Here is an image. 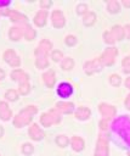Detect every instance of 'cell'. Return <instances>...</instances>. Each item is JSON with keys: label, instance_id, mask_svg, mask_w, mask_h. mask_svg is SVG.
Here are the masks:
<instances>
[{"label": "cell", "instance_id": "2", "mask_svg": "<svg viewBox=\"0 0 130 156\" xmlns=\"http://www.w3.org/2000/svg\"><path fill=\"white\" fill-rule=\"evenodd\" d=\"M36 112H38V108L35 106H27L13 118V126L19 128V127H24L29 124L32 122L33 115H35Z\"/></svg>", "mask_w": 130, "mask_h": 156}, {"label": "cell", "instance_id": "34", "mask_svg": "<svg viewBox=\"0 0 130 156\" xmlns=\"http://www.w3.org/2000/svg\"><path fill=\"white\" fill-rule=\"evenodd\" d=\"M123 69L125 73H130V57H125L123 60Z\"/></svg>", "mask_w": 130, "mask_h": 156}, {"label": "cell", "instance_id": "22", "mask_svg": "<svg viewBox=\"0 0 130 156\" xmlns=\"http://www.w3.org/2000/svg\"><path fill=\"white\" fill-rule=\"evenodd\" d=\"M111 33L113 34L115 41L117 40H121L124 37H125V33H124V28L120 27V26H113L112 29H111Z\"/></svg>", "mask_w": 130, "mask_h": 156}, {"label": "cell", "instance_id": "12", "mask_svg": "<svg viewBox=\"0 0 130 156\" xmlns=\"http://www.w3.org/2000/svg\"><path fill=\"white\" fill-rule=\"evenodd\" d=\"M73 93V88L69 83L67 82H63L61 83L58 87H57V94L61 96V98H68L70 96V94Z\"/></svg>", "mask_w": 130, "mask_h": 156}, {"label": "cell", "instance_id": "46", "mask_svg": "<svg viewBox=\"0 0 130 156\" xmlns=\"http://www.w3.org/2000/svg\"><path fill=\"white\" fill-rule=\"evenodd\" d=\"M2 134H4V129H2V128H1V127H0V136H1V135H2Z\"/></svg>", "mask_w": 130, "mask_h": 156}, {"label": "cell", "instance_id": "29", "mask_svg": "<svg viewBox=\"0 0 130 156\" xmlns=\"http://www.w3.org/2000/svg\"><path fill=\"white\" fill-rule=\"evenodd\" d=\"M68 143H69V140H68V138H67L66 135H58V136L56 138V144H57L58 146L64 147V146L68 145Z\"/></svg>", "mask_w": 130, "mask_h": 156}, {"label": "cell", "instance_id": "36", "mask_svg": "<svg viewBox=\"0 0 130 156\" xmlns=\"http://www.w3.org/2000/svg\"><path fill=\"white\" fill-rule=\"evenodd\" d=\"M75 43H77V39H75L74 35H67V37H66V44H67L68 46L75 45Z\"/></svg>", "mask_w": 130, "mask_h": 156}, {"label": "cell", "instance_id": "47", "mask_svg": "<svg viewBox=\"0 0 130 156\" xmlns=\"http://www.w3.org/2000/svg\"><path fill=\"white\" fill-rule=\"evenodd\" d=\"M129 156H130V152H129Z\"/></svg>", "mask_w": 130, "mask_h": 156}, {"label": "cell", "instance_id": "24", "mask_svg": "<svg viewBox=\"0 0 130 156\" xmlns=\"http://www.w3.org/2000/svg\"><path fill=\"white\" fill-rule=\"evenodd\" d=\"M95 21H96V15L95 12H91V11H87L83 17V22L85 26H92Z\"/></svg>", "mask_w": 130, "mask_h": 156}, {"label": "cell", "instance_id": "8", "mask_svg": "<svg viewBox=\"0 0 130 156\" xmlns=\"http://www.w3.org/2000/svg\"><path fill=\"white\" fill-rule=\"evenodd\" d=\"M84 68H85V72H86L87 74H92V73H95V72H98V71L102 68V63H101L100 58H95V60H92V61H87V62L85 63Z\"/></svg>", "mask_w": 130, "mask_h": 156}, {"label": "cell", "instance_id": "27", "mask_svg": "<svg viewBox=\"0 0 130 156\" xmlns=\"http://www.w3.org/2000/svg\"><path fill=\"white\" fill-rule=\"evenodd\" d=\"M35 66L38 68H46L49 66V61L47 57H36L35 60Z\"/></svg>", "mask_w": 130, "mask_h": 156}, {"label": "cell", "instance_id": "37", "mask_svg": "<svg viewBox=\"0 0 130 156\" xmlns=\"http://www.w3.org/2000/svg\"><path fill=\"white\" fill-rule=\"evenodd\" d=\"M77 12L79 13V15H81V13H86L87 12V5H85V4H80V5H78V7H77Z\"/></svg>", "mask_w": 130, "mask_h": 156}, {"label": "cell", "instance_id": "28", "mask_svg": "<svg viewBox=\"0 0 130 156\" xmlns=\"http://www.w3.org/2000/svg\"><path fill=\"white\" fill-rule=\"evenodd\" d=\"M5 98L10 101H16L18 99V93L13 89H9L6 93H5Z\"/></svg>", "mask_w": 130, "mask_h": 156}, {"label": "cell", "instance_id": "19", "mask_svg": "<svg viewBox=\"0 0 130 156\" xmlns=\"http://www.w3.org/2000/svg\"><path fill=\"white\" fill-rule=\"evenodd\" d=\"M43 80H44V83L46 84V87H49V88H52L53 85H55V80H56V78H55V72L53 71H47V72H45L44 74H43Z\"/></svg>", "mask_w": 130, "mask_h": 156}, {"label": "cell", "instance_id": "15", "mask_svg": "<svg viewBox=\"0 0 130 156\" xmlns=\"http://www.w3.org/2000/svg\"><path fill=\"white\" fill-rule=\"evenodd\" d=\"M74 108V105L72 102H64V101H60L56 104V110L60 113H70Z\"/></svg>", "mask_w": 130, "mask_h": 156}, {"label": "cell", "instance_id": "35", "mask_svg": "<svg viewBox=\"0 0 130 156\" xmlns=\"http://www.w3.org/2000/svg\"><path fill=\"white\" fill-rule=\"evenodd\" d=\"M22 152H23L24 155H30V154L33 152V146H32L30 144H24V145L22 146Z\"/></svg>", "mask_w": 130, "mask_h": 156}, {"label": "cell", "instance_id": "17", "mask_svg": "<svg viewBox=\"0 0 130 156\" xmlns=\"http://www.w3.org/2000/svg\"><path fill=\"white\" fill-rule=\"evenodd\" d=\"M46 18H47V11L46 10H40L34 17V23L38 27H43L46 23Z\"/></svg>", "mask_w": 130, "mask_h": 156}, {"label": "cell", "instance_id": "25", "mask_svg": "<svg viewBox=\"0 0 130 156\" xmlns=\"http://www.w3.org/2000/svg\"><path fill=\"white\" fill-rule=\"evenodd\" d=\"M107 9H108V11H109L111 13H117V12L120 10V5H119L118 1L111 0V1L107 2Z\"/></svg>", "mask_w": 130, "mask_h": 156}, {"label": "cell", "instance_id": "23", "mask_svg": "<svg viewBox=\"0 0 130 156\" xmlns=\"http://www.w3.org/2000/svg\"><path fill=\"white\" fill-rule=\"evenodd\" d=\"M22 29H23V37L27 39V40H33L34 37H35V30L29 26V24H23L22 26Z\"/></svg>", "mask_w": 130, "mask_h": 156}, {"label": "cell", "instance_id": "14", "mask_svg": "<svg viewBox=\"0 0 130 156\" xmlns=\"http://www.w3.org/2000/svg\"><path fill=\"white\" fill-rule=\"evenodd\" d=\"M11 78H12V80L18 82L19 84H21V83H24V82H28V76H27V73L23 72V71L19 69V68L11 72Z\"/></svg>", "mask_w": 130, "mask_h": 156}, {"label": "cell", "instance_id": "42", "mask_svg": "<svg viewBox=\"0 0 130 156\" xmlns=\"http://www.w3.org/2000/svg\"><path fill=\"white\" fill-rule=\"evenodd\" d=\"M10 4V1H0V7H4V6H7Z\"/></svg>", "mask_w": 130, "mask_h": 156}, {"label": "cell", "instance_id": "43", "mask_svg": "<svg viewBox=\"0 0 130 156\" xmlns=\"http://www.w3.org/2000/svg\"><path fill=\"white\" fill-rule=\"evenodd\" d=\"M125 85H126V88H129V89H130V77H128V78H126V80H125Z\"/></svg>", "mask_w": 130, "mask_h": 156}, {"label": "cell", "instance_id": "32", "mask_svg": "<svg viewBox=\"0 0 130 156\" xmlns=\"http://www.w3.org/2000/svg\"><path fill=\"white\" fill-rule=\"evenodd\" d=\"M109 82H111V84H112L113 87H119L121 79H120V77H119L118 74H112V76L109 77Z\"/></svg>", "mask_w": 130, "mask_h": 156}, {"label": "cell", "instance_id": "9", "mask_svg": "<svg viewBox=\"0 0 130 156\" xmlns=\"http://www.w3.org/2000/svg\"><path fill=\"white\" fill-rule=\"evenodd\" d=\"M51 22L55 28H62L64 26V16L60 10H55L51 13Z\"/></svg>", "mask_w": 130, "mask_h": 156}, {"label": "cell", "instance_id": "21", "mask_svg": "<svg viewBox=\"0 0 130 156\" xmlns=\"http://www.w3.org/2000/svg\"><path fill=\"white\" fill-rule=\"evenodd\" d=\"M70 145L74 151H81L84 149V140L79 136H73L70 139Z\"/></svg>", "mask_w": 130, "mask_h": 156}, {"label": "cell", "instance_id": "33", "mask_svg": "<svg viewBox=\"0 0 130 156\" xmlns=\"http://www.w3.org/2000/svg\"><path fill=\"white\" fill-rule=\"evenodd\" d=\"M51 58L53 60V61H60L61 58H62V51H60V50H52V52H51Z\"/></svg>", "mask_w": 130, "mask_h": 156}, {"label": "cell", "instance_id": "44", "mask_svg": "<svg viewBox=\"0 0 130 156\" xmlns=\"http://www.w3.org/2000/svg\"><path fill=\"white\" fill-rule=\"evenodd\" d=\"M4 77H5V72H4V71H2L1 68H0V80H1V79H2Z\"/></svg>", "mask_w": 130, "mask_h": 156}, {"label": "cell", "instance_id": "7", "mask_svg": "<svg viewBox=\"0 0 130 156\" xmlns=\"http://www.w3.org/2000/svg\"><path fill=\"white\" fill-rule=\"evenodd\" d=\"M4 60H5L10 66H12V67H18L19 63H21L19 57H18V56L16 55V52H15L13 50H11V49H9V50H6V51L4 52Z\"/></svg>", "mask_w": 130, "mask_h": 156}, {"label": "cell", "instance_id": "31", "mask_svg": "<svg viewBox=\"0 0 130 156\" xmlns=\"http://www.w3.org/2000/svg\"><path fill=\"white\" fill-rule=\"evenodd\" d=\"M103 38H104V41H106L107 44H113V43H115V39H114L113 34L111 33V30H107V32H104V34H103Z\"/></svg>", "mask_w": 130, "mask_h": 156}, {"label": "cell", "instance_id": "16", "mask_svg": "<svg viewBox=\"0 0 130 156\" xmlns=\"http://www.w3.org/2000/svg\"><path fill=\"white\" fill-rule=\"evenodd\" d=\"M12 116V112L9 107V105L4 101H0V118L2 121H9Z\"/></svg>", "mask_w": 130, "mask_h": 156}, {"label": "cell", "instance_id": "4", "mask_svg": "<svg viewBox=\"0 0 130 156\" xmlns=\"http://www.w3.org/2000/svg\"><path fill=\"white\" fill-rule=\"evenodd\" d=\"M117 54H118V50L115 48H107L103 54L101 55L100 57V61L102 63V66H111L113 65L115 57H117Z\"/></svg>", "mask_w": 130, "mask_h": 156}, {"label": "cell", "instance_id": "5", "mask_svg": "<svg viewBox=\"0 0 130 156\" xmlns=\"http://www.w3.org/2000/svg\"><path fill=\"white\" fill-rule=\"evenodd\" d=\"M51 49H52V44L49 40L44 39L43 41H40L39 46L35 49V56L36 57H46Z\"/></svg>", "mask_w": 130, "mask_h": 156}, {"label": "cell", "instance_id": "30", "mask_svg": "<svg viewBox=\"0 0 130 156\" xmlns=\"http://www.w3.org/2000/svg\"><path fill=\"white\" fill-rule=\"evenodd\" d=\"M19 93L22 94V95H27L29 91H30V85H29V83L28 82H24V83H21L19 84Z\"/></svg>", "mask_w": 130, "mask_h": 156}, {"label": "cell", "instance_id": "3", "mask_svg": "<svg viewBox=\"0 0 130 156\" xmlns=\"http://www.w3.org/2000/svg\"><path fill=\"white\" fill-rule=\"evenodd\" d=\"M61 119V115L56 108H51L49 112L43 113L40 117V122L44 127H50L55 123H58Z\"/></svg>", "mask_w": 130, "mask_h": 156}, {"label": "cell", "instance_id": "6", "mask_svg": "<svg viewBox=\"0 0 130 156\" xmlns=\"http://www.w3.org/2000/svg\"><path fill=\"white\" fill-rule=\"evenodd\" d=\"M95 156H108V143L104 136H100L96 145Z\"/></svg>", "mask_w": 130, "mask_h": 156}, {"label": "cell", "instance_id": "20", "mask_svg": "<svg viewBox=\"0 0 130 156\" xmlns=\"http://www.w3.org/2000/svg\"><path fill=\"white\" fill-rule=\"evenodd\" d=\"M90 115H91V111H90L87 107H84V106L79 107V108L75 111V117H77L78 119H81V121L87 119V118L90 117Z\"/></svg>", "mask_w": 130, "mask_h": 156}, {"label": "cell", "instance_id": "40", "mask_svg": "<svg viewBox=\"0 0 130 156\" xmlns=\"http://www.w3.org/2000/svg\"><path fill=\"white\" fill-rule=\"evenodd\" d=\"M124 33H125V37L128 39H130V24H126L124 27Z\"/></svg>", "mask_w": 130, "mask_h": 156}, {"label": "cell", "instance_id": "39", "mask_svg": "<svg viewBox=\"0 0 130 156\" xmlns=\"http://www.w3.org/2000/svg\"><path fill=\"white\" fill-rule=\"evenodd\" d=\"M51 5H52V2H51V1H45V0L40 1V6L43 7V10H44L45 7H50Z\"/></svg>", "mask_w": 130, "mask_h": 156}, {"label": "cell", "instance_id": "41", "mask_svg": "<svg viewBox=\"0 0 130 156\" xmlns=\"http://www.w3.org/2000/svg\"><path fill=\"white\" fill-rule=\"evenodd\" d=\"M125 106L130 110V94L126 96V99H125Z\"/></svg>", "mask_w": 130, "mask_h": 156}, {"label": "cell", "instance_id": "18", "mask_svg": "<svg viewBox=\"0 0 130 156\" xmlns=\"http://www.w3.org/2000/svg\"><path fill=\"white\" fill-rule=\"evenodd\" d=\"M9 35H10V39L11 40H19L23 35V29H22V26H16V27H12L9 32Z\"/></svg>", "mask_w": 130, "mask_h": 156}, {"label": "cell", "instance_id": "38", "mask_svg": "<svg viewBox=\"0 0 130 156\" xmlns=\"http://www.w3.org/2000/svg\"><path fill=\"white\" fill-rule=\"evenodd\" d=\"M100 128H101L102 130H106V129L108 128V119H102V121L100 122Z\"/></svg>", "mask_w": 130, "mask_h": 156}, {"label": "cell", "instance_id": "10", "mask_svg": "<svg viewBox=\"0 0 130 156\" xmlns=\"http://www.w3.org/2000/svg\"><path fill=\"white\" fill-rule=\"evenodd\" d=\"M98 110H100L101 115L104 117V119H109L115 116V108L108 104H100Z\"/></svg>", "mask_w": 130, "mask_h": 156}, {"label": "cell", "instance_id": "45", "mask_svg": "<svg viewBox=\"0 0 130 156\" xmlns=\"http://www.w3.org/2000/svg\"><path fill=\"white\" fill-rule=\"evenodd\" d=\"M123 4H124V6H126V7H130V1H126V0H124V1H123Z\"/></svg>", "mask_w": 130, "mask_h": 156}, {"label": "cell", "instance_id": "11", "mask_svg": "<svg viewBox=\"0 0 130 156\" xmlns=\"http://www.w3.org/2000/svg\"><path fill=\"white\" fill-rule=\"evenodd\" d=\"M28 133H29V136L33 139V140H41L43 138H44V132L40 129V127L36 124V123H33L30 127H29V130H28Z\"/></svg>", "mask_w": 130, "mask_h": 156}, {"label": "cell", "instance_id": "26", "mask_svg": "<svg viewBox=\"0 0 130 156\" xmlns=\"http://www.w3.org/2000/svg\"><path fill=\"white\" fill-rule=\"evenodd\" d=\"M73 66H74V61H73V58H70V57H66V58H63L62 62H61V67H62L63 69H66V71L72 69Z\"/></svg>", "mask_w": 130, "mask_h": 156}, {"label": "cell", "instance_id": "13", "mask_svg": "<svg viewBox=\"0 0 130 156\" xmlns=\"http://www.w3.org/2000/svg\"><path fill=\"white\" fill-rule=\"evenodd\" d=\"M5 15L10 16V18H11L12 22H18V23H24V24L27 23V17L24 15H22L21 12H18V11L9 10V11L5 12Z\"/></svg>", "mask_w": 130, "mask_h": 156}, {"label": "cell", "instance_id": "1", "mask_svg": "<svg viewBox=\"0 0 130 156\" xmlns=\"http://www.w3.org/2000/svg\"><path fill=\"white\" fill-rule=\"evenodd\" d=\"M112 129L117 132L128 145H130V118L128 116H120L112 123Z\"/></svg>", "mask_w": 130, "mask_h": 156}]
</instances>
